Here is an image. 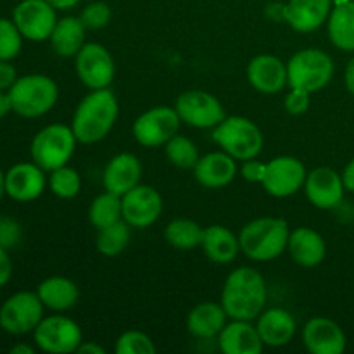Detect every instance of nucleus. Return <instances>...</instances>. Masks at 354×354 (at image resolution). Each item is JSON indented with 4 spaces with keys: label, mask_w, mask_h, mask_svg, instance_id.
<instances>
[{
    "label": "nucleus",
    "mask_w": 354,
    "mask_h": 354,
    "mask_svg": "<svg viewBox=\"0 0 354 354\" xmlns=\"http://www.w3.org/2000/svg\"><path fill=\"white\" fill-rule=\"evenodd\" d=\"M218 346L225 354H261L265 348L258 328L249 320L227 322L218 335Z\"/></svg>",
    "instance_id": "b1692460"
},
{
    "label": "nucleus",
    "mask_w": 354,
    "mask_h": 354,
    "mask_svg": "<svg viewBox=\"0 0 354 354\" xmlns=\"http://www.w3.org/2000/svg\"><path fill=\"white\" fill-rule=\"evenodd\" d=\"M204 228L189 218H175L165 228V239L171 248L178 251H190L201 248Z\"/></svg>",
    "instance_id": "7c9ffc66"
},
{
    "label": "nucleus",
    "mask_w": 354,
    "mask_h": 354,
    "mask_svg": "<svg viewBox=\"0 0 354 354\" xmlns=\"http://www.w3.org/2000/svg\"><path fill=\"white\" fill-rule=\"evenodd\" d=\"M342 180H344L346 190L354 194V158L346 165L344 171H342Z\"/></svg>",
    "instance_id": "c03bdc74"
},
{
    "label": "nucleus",
    "mask_w": 354,
    "mask_h": 354,
    "mask_svg": "<svg viewBox=\"0 0 354 354\" xmlns=\"http://www.w3.org/2000/svg\"><path fill=\"white\" fill-rule=\"evenodd\" d=\"M75 71L80 83L88 90L109 88L116 75V64L102 44L90 41L75 55Z\"/></svg>",
    "instance_id": "9b49d317"
},
{
    "label": "nucleus",
    "mask_w": 354,
    "mask_h": 354,
    "mask_svg": "<svg viewBox=\"0 0 354 354\" xmlns=\"http://www.w3.org/2000/svg\"><path fill=\"white\" fill-rule=\"evenodd\" d=\"M334 71V59L322 48L297 50L287 62L289 88H301L310 93H317L332 82Z\"/></svg>",
    "instance_id": "0eeeda50"
},
{
    "label": "nucleus",
    "mask_w": 354,
    "mask_h": 354,
    "mask_svg": "<svg viewBox=\"0 0 354 354\" xmlns=\"http://www.w3.org/2000/svg\"><path fill=\"white\" fill-rule=\"evenodd\" d=\"M310 92L301 88H290L289 92H287L286 99H283V107H286L287 113L292 114V116H301V114H304L310 109Z\"/></svg>",
    "instance_id": "58836bf2"
},
{
    "label": "nucleus",
    "mask_w": 354,
    "mask_h": 354,
    "mask_svg": "<svg viewBox=\"0 0 354 354\" xmlns=\"http://www.w3.org/2000/svg\"><path fill=\"white\" fill-rule=\"evenodd\" d=\"M130 228L131 227L127 221L120 220L116 223L109 225V227H104L100 230H97V251L102 256H107V258H116V256H120L128 248V244H130Z\"/></svg>",
    "instance_id": "473e14b6"
},
{
    "label": "nucleus",
    "mask_w": 354,
    "mask_h": 354,
    "mask_svg": "<svg viewBox=\"0 0 354 354\" xmlns=\"http://www.w3.org/2000/svg\"><path fill=\"white\" fill-rule=\"evenodd\" d=\"M45 173L47 171L33 161L10 166L6 171V196L16 203H31L38 199L48 185Z\"/></svg>",
    "instance_id": "f3484780"
},
{
    "label": "nucleus",
    "mask_w": 354,
    "mask_h": 354,
    "mask_svg": "<svg viewBox=\"0 0 354 354\" xmlns=\"http://www.w3.org/2000/svg\"><path fill=\"white\" fill-rule=\"evenodd\" d=\"M123 220V204L121 196L113 192H104L92 201L88 207V221L93 228L100 230L104 227Z\"/></svg>",
    "instance_id": "2f4dec72"
},
{
    "label": "nucleus",
    "mask_w": 354,
    "mask_h": 354,
    "mask_svg": "<svg viewBox=\"0 0 354 354\" xmlns=\"http://www.w3.org/2000/svg\"><path fill=\"white\" fill-rule=\"evenodd\" d=\"M344 2H349V0H332V3H334V6H339V3H344Z\"/></svg>",
    "instance_id": "603ef678"
},
{
    "label": "nucleus",
    "mask_w": 354,
    "mask_h": 354,
    "mask_svg": "<svg viewBox=\"0 0 354 354\" xmlns=\"http://www.w3.org/2000/svg\"><path fill=\"white\" fill-rule=\"evenodd\" d=\"M237 173V159L225 151L207 152L206 156H201L194 166V176L204 189H223L234 182Z\"/></svg>",
    "instance_id": "aec40b11"
},
{
    "label": "nucleus",
    "mask_w": 354,
    "mask_h": 354,
    "mask_svg": "<svg viewBox=\"0 0 354 354\" xmlns=\"http://www.w3.org/2000/svg\"><path fill=\"white\" fill-rule=\"evenodd\" d=\"M266 173V162L258 161V159H248L242 161L241 176L249 183H263Z\"/></svg>",
    "instance_id": "a19ab883"
},
{
    "label": "nucleus",
    "mask_w": 354,
    "mask_h": 354,
    "mask_svg": "<svg viewBox=\"0 0 354 354\" xmlns=\"http://www.w3.org/2000/svg\"><path fill=\"white\" fill-rule=\"evenodd\" d=\"M17 78L19 76H17L16 68L10 64V61H0V90L9 92Z\"/></svg>",
    "instance_id": "79ce46f5"
},
{
    "label": "nucleus",
    "mask_w": 354,
    "mask_h": 354,
    "mask_svg": "<svg viewBox=\"0 0 354 354\" xmlns=\"http://www.w3.org/2000/svg\"><path fill=\"white\" fill-rule=\"evenodd\" d=\"M10 277H12V261L9 258V249L0 245V287L9 283Z\"/></svg>",
    "instance_id": "37998d69"
},
{
    "label": "nucleus",
    "mask_w": 354,
    "mask_h": 354,
    "mask_svg": "<svg viewBox=\"0 0 354 354\" xmlns=\"http://www.w3.org/2000/svg\"><path fill=\"white\" fill-rule=\"evenodd\" d=\"M268 290L258 270L239 266L228 273L221 289L220 303L230 320H256L266 308Z\"/></svg>",
    "instance_id": "f257e3e1"
},
{
    "label": "nucleus",
    "mask_w": 354,
    "mask_h": 354,
    "mask_svg": "<svg viewBox=\"0 0 354 354\" xmlns=\"http://www.w3.org/2000/svg\"><path fill=\"white\" fill-rule=\"evenodd\" d=\"M21 241V227L9 216L0 218V245L6 249L14 248Z\"/></svg>",
    "instance_id": "ea45409f"
},
{
    "label": "nucleus",
    "mask_w": 354,
    "mask_h": 354,
    "mask_svg": "<svg viewBox=\"0 0 354 354\" xmlns=\"http://www.w3.org/2000/svg\"><path fill=\"white\" fill-rule=\"evenodd\" d=\"M76 144H80L73 131L71 124L52 123L41 128L33 137L30 145V154L33 162H37L47 173L68 165L75 154Z\"/></svg>",
    "instance_id": "423d86ee"
},
{
    "label": "nucleus",
    "mask_w": 354,
    "mask_h": 354,
    "mask_svg": "<svg viewBox=\"0 0 354 354\" xmlns=\"http://www.w3.org/2000/svg\"><path fill=\"white\" fill-rule=\"evenodd\" d=\"M256 328L263 344L268 348H283L296 335L297 324L294 315L286 308H265L256 318Z\"/></svg>",
    "instance_id": "4be33fe9"
},
{
    "label": "nucleus",
    "mask_w": 354,
    "mask_h": 354,
    "mask_svg": "<svg viewBox=\"0 0 354 354\" xmlns=\"http://www.w3.org/2000/svg\"><path fill=\"white\" fill-rule=\"evenodd\" d=\"M111 17H113V10H111L109 3L102 2V0H95V2H90L83 7L82 14H80V19L85 24L86 30L97 31L106 28L111 23Z\"/></svg>",
    "instance_id": "4c0bfd02"
},
{
    "label": "nucleus",
    "mask_w": 354,
    "mask_h": 354,
    "mask_svg": "<svg viewBox=\"0 0 354 354\" xmlns=\"http://www.w3.org/2000/svg\"><path fill=\"white\" fill-rule=\"evenodd\" d=\"M9 113H12V102H10L9 92L0 90V120L6 118Z\"/></svg>",
    "instance_id": "49530a36"
},
{
    "label": "nucleus",
    "mask_w": 354,
    "mask_h": 354,
    "mask_svg": "<svg viewBox=\"0 0 354 354\" xmlns=\"http://www.w3.org/2000/svg\"><path fill=\"white\" fill-rule=\"evenodd\" d=\"M344 83H346V88H348V92L354 97V55L351 57V61L348 62V66H346Z\"/></svg>",
    "instance_id": "de8ad7c7"
},
{
    "label": "nucleus",
    "mask_w": 354,
    "mask_h": 354,
    "mask_svg": "<svg viewBox=\"0 0 354 354\" xmlns=\"http://www.w3.org/2000/svg\"><path fill=\"white\" fill-rule=\"evenodd\" d=\"M45 306L38 297L37 290H19L7 297L0 306V328L10 335L33 334L40 324Z\"/></svg>",
    "instance_id": "6e6552de"
},
{
    "label": "nucleus",
    "mask_w": 354,
    "mask_h": 354,
    "mask_svg": "<svg viewBox=\"0 0 354 354\" xmlns=\"http://www.w3.org/2000/svg\"><path fill=\"white\" fill-rule=\"evenodd\" d=\"M3 196H6V173L0 168V199H2Z\"/></svg>",
    "instance_id": "3c124183"
},
{
    "label": "nucleus",
    "mask_w": 354,
    "mask_h": 354,
    "mask_svg": "<svg viewBox=\"0 0 354 354\" xmlns=\"http://www.w3.org/2000/svg\"><path fill=\"white\" fill-rule=\"evenodd\" d=\"M123 204V220L131 228H147L154 225L162 214V197L154 187L142 185L121 197Z\"/></svg>",
    "instance_id": "2eb2a0df"
},
{
    "label": "nucleus",
    "mask_w": 354,
    "mask_h": 354,
    "mask_svg": "<svg viewBox=\"0 0 354 354\" xmlns=\"http://www.w3.org/2000/svg\"><path fill=\"white\" fill-rule=\"evenodd\" d=\"M287 251L294 263L304 268H315L327 256V244L317 230L310 227H299L290 230Z\"/></svg>",
    "instance_id": "393cba45"
},
{
    "label": "nucleus",
    "mask_w": 354,
    "mask_h": 354,
    "mask_svg": "<svg viewBox=\"0 0 354 354\" xmlns=\"http://www.w3.org/2000/svg\"><path fill=\"white\" fill-rule=\"evenodd\" d=\"M180 124L182 120L175 107L156 106L135 120L131 133L135 140L144 147H162L169 138L178 133Z\"/></svg>",
    "instance_id": "9d476101"
},
{
    "label": "nucleus",
    "mask_w": 354,
    "mask_h": 354,
    "mask_svg": "<svg viewBox=\"0 0 354 354\" xmlns=\"http://www.w3.org/2000/svg\"><path fill=\"white\" fill-rule=\"evenodd\" d=\"M165 152L168 161L180 169H194L199 161V149L196 142L190 140L185 135L176 133L165 144Z\"/></svg>",
    "instance_id": "72a5a7b5"
},
{
    "label": "nucleus",
    "mask_w": 354,
    "mask_h": 354,
    "mask_svg": "<svg viewBox=\"0 0 354 354\" xmlns=\"http://www.w3.org/2000/svg\"><path fill=\"white\" fill-rule=\"evenodd\" d=\"M214 144L237 161H248L261 154L265 137L258 124L245 116H227L213 128Z\"/></svg>",
    "instance_id": "39448f33"
},
{
    "label": "nucleus",
    "mask_w": 354,
    "mask_h": 354,
    "mask_svg": "<svg viewBox=\"0 0 354 354\" xmlns=\"http://www.w3.org/2000/svg\"><path fill=\"white\" fill-rule=\"evenodd\" d=\"M289 235V223L283 218H256L249 221L239 234L241 252H244L251 261H273L287 251Z\"/></svg>",
    "instance_id": "7ed1b4c3"
},
{
    "label": "nucleus",
    "mask_w": 354,
    "mask_h": 354,
    "mask_svg": "<svg viewBox=\"0 0 354 354\" xmlns=\"http://www.w3.org/2000/svg\"><path fill=\"white\" fill-rule=\"evenodd\" d=\"M33 341L44 353L69 354L78 351L83 342V332L73 318L55 313L41 318L33 330Z\"/></svg>",
    "instance_id": "1a4fd4ad"
},
{
    "label": "nucleus",
    "mask_w": 354,
    "mask_h": 354,
    "mask_svg": "<svg viewBox=\"0 0 354 354\" xmlns=\"http://www.w3.org/2000/svg\"><path fill=\"white\" fill-rule=\"evenodd\" d=\"M328 40L342 52H354V0L332 7L327 21Z\"/></svg>",
    "instance_id": "c756f323"
},
{
    "label": "nucleus",
    "mask_w": 354,
    "mask_h": 354,
    "mask_svg": "<svg viewBox=\"0 0 354 354\" xmlns=\"http://www.w3.org/2000/svg\"><path fill=\"white\" fill-rule=\"evenodd\" d=\"M37 294L44 306L54 313H64L76 306L80 299V289L68 277H48L37 287Z\"/></svg>",
    "instance_id": "cd10ccee"
},
{
    "label": "nucleus",
    "mask_w": 354,
    "mask_h": 354,
    "mask_svg": "<svg viewBox=\"0 0 354 354\" xmlns=\"http://www.w3.org/2000/svg\"><path fill=\"white\" fill-rule=\"evenodd\" d=\"M303 189L308 201L318 209L337 207L344 199L346 192L342 173H337L328 166H320L308 171Z\"/></svg>",
    "instance_id": "dca6fc26"
},
{
    "label": "nucleus",
    "mask_w": 354,
    "mask_h": 354,
    "mask_svg": "<svg viewBox=\"0 0 354 354\" xmlns=\"http://www.w3.org/2000/svg\"><path fill=\"white\" fill-rule=\"evenodd\" d=\"M57 19V9L47 0H17V6L12 10V21L24 40L30 41L48 40Z\"/></svg>",
    "instance_id": "ddd939ff"
},
{
    "label": "nucleus",
    "mask_w": 354,
    "mask_h": 354,
    "mask_svg": "<svg viewBox=\"0 0 354 354\" xmlns=\"http://www.w3.org/2000/svg\"><path fill=\"white\" fill-rule=\"evenodd\" d=\"M201 248L209 261L216 265H230L241 252V242L239 235H235L230 228L223 225H209L204 228Z\"/></svg>",
    "instance_id": "bb28decb"
},
{
    "label": "nucleus",
    "mask_w": 354,
    "mask_h": 354,
    "mask_svg": "<svg viewBox=\"0 0 354 354\" xmlns=\"http://www.w3.org/2000/svg\"><path fill=\"white\" fill-rule=\"evenodd\" d=\"M78 354H106V349L102 348V346H99L97 342H92V341H83L82 344H80Z\"/></svg>",
    "instance_id": "a18cd8bd"
},
{
    "label": "nucleus",
    "mask_w": 354,
    "mask_h": 354,
    "mask_svg": "<svg viewBox=\"0 0 354 354\" xmlns=\"http://www.w3.org/2000/svg\"><path fill=\"white\" fill-rule=\"evenodd\" d=\"M48 3H50L54 9L57 10H68V9H73V7H76L80 3V0H47Z\"/></svg>",
    "instance_id": "09e8293b"
},
{
    "label": "nucleus",
    "mask_w": 354,
    "mask_h": 354,
    "mask_svg": "<svg viewBox=\"0 0 354 354\" xmlns=\"http://www.w3.org/2000/svg\"><path fill=\"white\" fill-rule=\"evenodd\" d=\"M303 344L311 354H342L348 339L337 322L327 317H315L304 325Z\"/></svg>",
    "instance_id": "a211bd4d"
},
{
    "label": "nucleus",
    "mask_w": 354,
    "mask_h": 354,
    "mask_svg": "<svg viewBox=\"0 0 354 354\" xmlns=\"http://www.w3.org/2000/svg\"><path fill=\"white\" fill-rule=\"evenodd\" d=\"M228 315L221 303L206 301L194 306L187 315V330L197 339H214L227 325Z\"/></svg>",
    "instance_id": "a878e982"
},
{
    "label": "nucleus",
    "mask_w": 354,
    "mask_h": 354,
    "mask_svg": "<svg viewBox=\"0 0 354 354\" xmlns=\"http://www.w3.org/2000/svg\"><path fill=\"white\" fill-rule=\"evenodd\" d=\"M85 35L86 28L80 16H64L57 19L48 41L59 57H75L86 44Z\"/></svg>",
    "instance_id": "c85d7f7f"
},
{
    "label": "nucleus",
    "mask_w": 354,
    "mask_h": 354,
    "mask_svg": "<svg viewBox=\"0 0 354 354\" xmlns=\"http://www.w3.org/2000/svg\"><path fill=\"white\" fill-rule=\"evenodd\" d=\"M142 178V165L140 159L131 152H121L116 154L102 173V185L107 192L118 194L123 197L130 192L133 187L140 183Z\"/></svg>",
    "instance_id": "5701e85b"
},
{
    "label": "nucleus",
    "mask_w": 354,
    "mask_h": 354,
    "mask_svg": "<svg viewBox=\"0 0 354 354\" xmlns=\"http://www.w3.org/2000/svg\"><path fill=\"white\" fill-rule=\"evenodd\" d=\"M48 189L59 199H75L82 190V176L71 166L64 165L48 175Z\"/></svg>",
    "instance_id": "f704fd0d"
},
{
    "label": "nucleus",
    "mask_w": 354,
    "mask_h": 354,
    "mask_svg": "<svg viewBox=\"0 0 354 354\" xmlns=\"http://www.w3.org/2000/svg\"><path fill=\"white\" fill-rule=\"evenodd\" d=\"M248 80L258 92L275 95L289 85L287 62L272 54L256 55L248 64Z\"/></svg>",
    "instance_id": "6ab92c4d"
},
{
    "label": "nucleus",
    "mask_w": 354,
    "mask_h": 354,
    "mask_svg": "<svg viewBox=\"0 0 354 354\" xmlns=\"http://www.w3.org/2000/svg\"><path fill=\"white\" fill-rule=\"evenodd\" d=\"M308 171L303 161L294 156H277L266 162L263 189L272 197H290L299 192L306 182Z\"/></svg>",
    "instance_id": "4468645a"
},
{
    "label": "nucleus",
    "mask_w": 354,
    "mask_h": 354,
    "mask_svg": "<svg viewBox=\"0 0 354 354\" xmlns=\"http://www.w3.org/2000/svg\"><path fill=\"white\" fill-rule=\"evenodd\" d=\"M12 113L17 116L35 120L54 109L59 99V86L50 76L41 73L23 75L9 90Z\"/></svg>",
    "instance_id": "20e7f679"
},
{
    "label": "nucleus",
    "mask_w": 354,
    "mask_h": 354,
    "mask_svg": "<svg viewBox=\"0 0 354 354\" xmlns=\"http://www.w3.org/2000/svg\"><path fill=\"white\" fill-rule=\"evenodd\" d=\"M154 341L145 332L127 330L118 337L114 353L116 354H156Z\"/></svg>",
    "instance_id": "e433bc0d"
},
{
    "label": "nucleus",
    "mask_w": 354,
    "mask_h": 354,
    "mask_svg": "<svg viewBox=\"0 0 354 354\" xmlns=\"http://www.w3.org/2000/svg\"><path fill=\"white\" fill-rule=\"evenodd\" d=\"M23 40L24 37L12 17H0V61H14L21 54Z\"/></svg>",
    "instance_id": "c9c22d12"
},
{
    "label": "nucleus",
    "mask_w": 354,
    "mask_h": 354,
    "mask_svg": "<svg viewBox=\"0 0 354 354\" xmlns=\"http://www.w3.org/2000/svg\"><path fill=\"white\" fill-rule=\"evenodd\" d=\"M118 116L120 102L113 90H90L76 106L71 128L80 144H97L111 133Z\"/></svg>",
    "instance_id": "f03ea898"
},
{
    "label": "nucleus",
    "mask_w": 354,
    "mask_h": 354,
    "mask_svg": "<svg viewBox=\"0 0 354 354\" xmlns=\"http://www.w3.org/2000/svg\"><path fill=\"white\" fill-rule=\"evenodd\" d=\"M33 353H35V348L33 346L26 344V342H19V344L10 348V354H33Z\"/></svg>",
    "instance_id": "8fccbe9b"
},
{
    "label": "nucleus",
    "mask_w": 354,
    "mask_h": 354,
    "mask_svg": "<svg viewBox=\"0 0 354 354\" xmlns=\"http://www.w3.org/2000/svg\"><path fill=\"white\" fill-rule=\"evenodd\" d=\"M175 109L182 123L199 130L218 127L227 118L220 99L204 90H187L180 93L176 97Z\"/></svg>",
    "instance_id": "f8f14e48"
},
{
    "label": "nucleus",
    "mask_w": 354,
    "mask_h": 354,
    "mask_svg": "<svg viewBox=\"0 0 354 354\" xmlns=\"http://www.w3.org/2000/svg\"><path fill=\"white\" fill-rule=\"evenodd\" d=\"M332 7V0H289L283 21L297 33H311L327 24Z\"/></svg>",
    "instance_id": "412c9836"
}]
</instances>
